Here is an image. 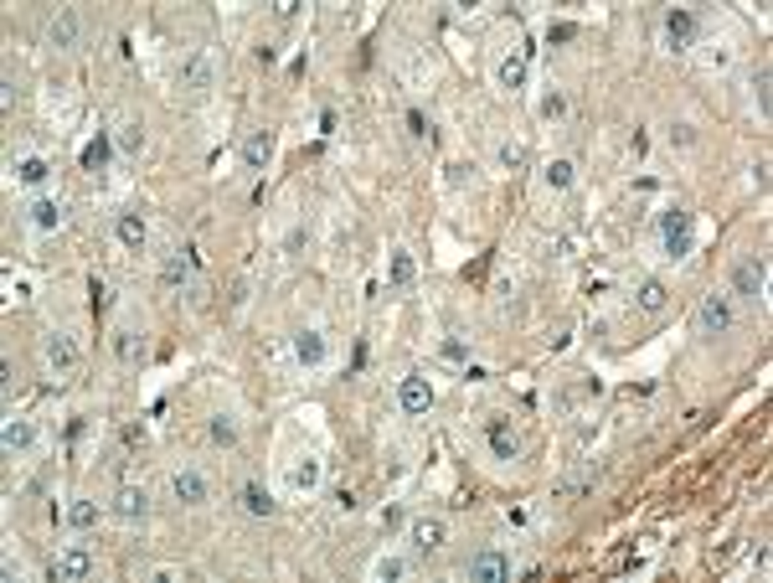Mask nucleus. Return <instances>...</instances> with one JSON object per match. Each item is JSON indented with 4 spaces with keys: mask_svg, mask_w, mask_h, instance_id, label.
<instances>
[{
    "mask_svg": "<svg viewBox=\"0 0 773 583\" xmlns=\"http://www.w3.org/2000/svg\"><path fill=\"white\" fill-rule=\"evenodd\" d=\"M47 176H52V165H47L42 155H27V160L16 165V181H21V186H42Z\"/></svg>",
    "mask_w": 773,
    "mask_h": 583,
    "instance_id": "obj_32",
    "label": "nucleus"
},
{
    "mask_svg": "<svg viewBox=\"0 0 773 583\" xmlns=\"http://www.w3.org/2000/svg\"><path fill=\"white\" fill-rule=\"evenodd\" d=\"M268 155H273V140H268L264 129H253V134L242 140V165H248V171H264Z\"/></svg>",
    "mask_w": 773,
    "mask_h": 583,
    "instance_id": "obj_22",
    "label": "nucleus"
},
{
    "mask_svg": "<svg viewBox=\"0 0 773 583\" xmlns=\"http://www.w3.org/2000/svg\"><path fill=\"white\" fill-rule=\"evenodd\" d=\"M439 357H444V362H470V341H464V336H444V341H439Z\"/></svg>",
    "mask_w": 773,
    "mask_h": 583,
    "instance_id": "obj_35",
    "label": "nucleus"
},
{
    "mask_svg": "<svg viewBox=\"0 0 773 583\" xmlns=\"http://www.w3.org/2000/svg\"><path fill=\"white\" fill-rule=\"evenodd\" d=\"M171 495H176L180 506H202L207 501V475L202 470H176L171 475Z\"/></svg>",
    "mask_w": 773,
    "mask_h": 583,
    "instance_id": "obj_14",
    "label": "nucleus"
},
{
    "mask_svg": "<svg viewBox=\"0 0 773 583\" xmlns=\"http://www.w3.org/2000/svg\"><path fill=\"white\" fill-rule=\"evenodd\" d=\"M27 212H31V222H36V227H47V233H52V227H62V212H67V207H62L57 196H36Z\"/></svg>",
    "mask_w": 773,
    "mask_h": 583,
    "instance_id": "obj_25",
    "label": "nucleus"
},
{
    "mask_svg": "<svg viewBox=\"0 0 773 583\" xmlns=\"http://www.w3.org/2000/svg\"><path fill=\"white\" fill-rule=\"evenodd\" d=\"M732 295H743V300H753V305L769 295V258H763V253L738 258V269H732Z\"/></svg>",
    "mask_w": 773,
    "mask_h": 583,
    "instance_id": "obj_2",
    "label": "nucleus"
},
{
    "mask_svg": "<svg viewBox=\"0 0 773 583\" xmlns=\"http://www.w3.org/2000/svg\"><path fill=\"white\" fill-rule=\"evenodd\" d=\"M140 145H145V124H140V119H124L119 129H114V150L134 155Z\"/></svg>",
    "mask_w": 773,
    "mask_h": 583,
    "instance_id": "obj_30",
    "label": "nucleus"
},
{
    "mask_svg": "<svg viewBox=\"0 0 773 583\" xmlns=\"http://www.w3.org/2000/svg\"><path fill=\"white\" fill-rule=\"evenodd\" d=\"M114 517H119V522H145L149 517L145 486H119V491H114Z\"/></svg>",
    "mask_w": 773,
    "mask_h": 583,
    "instance_id": "obj_12",
    "label": "nucleus"
},
{
    "mask_svg": "<svg viewBox=\"0 0 773 583\" xmlns=\"http://www.w3.org/2000/svg\"><path fill=\"white\" fill-rule=\"evenodd\" d=\"M211 444H238V424H233L227 413H217V418H211Z\"/></svg>",
    "mask_w": 773,
    "mask_h": 583,
    "instance_id": "obj_36",
    "label": "nucleus"
},
{
    "mask_svg": "<svg viewBox=\"0 0 773 583\" xmlns=\"http://www.w3.org/2000/svg\"><path fill=\"white\" fill-rule=\"evenodd\" d=\"M660 243H665V253L670 258H685L691 248H696V222H691V212H665L660 217Z\"/></svg>",
    "mask_w": 773,
    "mask_h": 583,
    "instance_id": "obj_3",
    "label": "nucleus"
},
{
    "mask_svg": "<svg viewBox=\"0 0 773 583\" xmlns=\"http://www.w3.org/2000/svg\"><path fill=\"white\" fill-rule=\"evenodd\" d=\"M52 579L57 583H83V579H93V553L88 548H62L57 557H52Z\"/></svg>",
    "mask_w": 773,
    "mask_h": 583,
    "instance_id": "obj_8",
    "label": "nucleus"
},
{
    "mask_svg": "<svg viewBox=\"0 0 773 583\" xmlns=\"http://www.w3.org/2000/svg\"><path fill=\"white\" fill-rule=\"evenodd\" d=\"M98 517H103V506H98L93 495H73V501H67V526H73V532L98 526Z\"/></svg>",
    "mask_w": 773,
    "mask_h": 583,
    "instance_id": "obj_20",
    "label": "nucleus"
},
{
    "mask_svg": "<svg viewBox=\"0 0 773 583\" xmlns=\"http://www.w3.org/2000/svg\"><path fill=\"white\" fill-rule=\"evenodd\" d=\"M78 362H83V351H78V341H73V336L52 331V336L42 341V367L52 372V377H67V372H78Z\"/></svg>",
    "mask_w": 773,
    "mask_h": 583,
    "instance_id": "obj_4",
    "label": "nucleus"
},
{
    "mask_svg": "<svg viewBox=\"0 0 773 583\" xmlns=\"http://www.w3.org/2000/svg\"><path fill=\"white\" fill-rule=\"evenodd\" d=\"M665 42H670L676 52H685V47L696 42V11H685V5L665 11Z\"/></svg>",
    "mask_w": 773,
    "mask_h": 583,
    "instance_id": "obj_11",
    "label": "nucleus"
},
{
    "mask_svg": "<svg viewBox=\"0 0 773 583\" xmlns=\"http://www.w3.org/2000/svg\"><path fill=\"white\" fill-rule=\"evenodd\" d=\"M634 305L645 310V315H660V310L670 305V289H665V279H639V289H634Z\"/></svg>",
    "mask_w": 773,
    "mask_h": 583,
    "instance_id": "obj_18",
    "label": "nucleus"
},
{
    "mask_svg": "<svg viewBox=\"0 0 773 583\" xmlns=\"http://www.w3.org/2000/svg\"><path fill=\"white\" fill-rule=\"evenodd\" d=\"M284 248H289V253H299V248H310V233H304V227H295V233H289V243H284Z\"/></svg>",
    "mask_w": 773,
    "mask_h": 583,
    "instance_id": "obj_42",
    "label": "nucleus"
},
{
    "mask_svg": "<svg viewBox=\"0 0 773 583\" xmlns=\"http://www.w3.org/2000/svg\"><path fill=\"white\" fill-rule=\"evenodd\" d=\"M541 181L552 186V191H572V181H578V165H572V160H552V165L541 171Z\"/></svg>",
    "mask_w": 773,
    "mask_h": 583,
    "instance_id": "obj_31",
    "label": "nucleus"
},
{
    "mask_svg": "<svg viewBox=\"0 0 773 583\" xmlns=\"http://www.w3.org/2000/svg\"><path fill=\"white\" fill-rule=\"evenodd\" d=\"M31 444H36V424L31 418H5L0 424V449L5 455H27Z\"/></svg>",
    "mask_w": 773,
    "mask_h": 583,
    "instance_id": "obj_13",
    "label": "nucleus"
},
{
    "mask_svg": "<svg viewBox=\"0 0 773 583\" xmlns=\"http://www.w3.org/2000/svg\"><path fill=\"white\" fill-rule=\"evenodd\" d=\"M196 264H202V253H196V248L165 253V258H160V284H165V289H180V284L191 279V269H196Z\"/></svg>",
    "mask_w": 773,
    "mask_h": 583,
    "instance_id": "obj_9",
    "label": "nucleus"
},
{
    "mask_svg": "<svg viewBox=\"0 0 773 583\" xmlns=\"http://www.w3.org/2000/svg\"><path fill=\"white\" fill-rule=\"evenodd\" d=\"M536 114H541V119H563V114H567V93L563 88H547L541 98H536Z\"/></svg>",
    "mask_w": 773,
    "mask_h": 583,
    "instance_id": "obj_33",
    "label": "nucleus"
},
{
    "mask_svg": "<svg viewBox=\"0 0 773 583\" xmlns=\"http://www.w3.org/2000/svg\"><path fill=\"white\" fill-rule=\"evenodd\" d=\"M211 83H217V62H211V52L207 47H191V52L180 58V88L207 93Z\"/></svg>",
    "mask_w": 773,
    "mask_h": 583,
    "instance_id": "obj_5",
    "label": "nucleus"
},
{
    "mask_svg": "<svg viewBox=\"0 0 773 583\" xmlns=\"http://www.w3.org/2000/svg\"><path fill=\"white\" fill-rule=\"evenodd\" d=\"M397 408L413 413V418H423V413L433 408V382H428L423 372H408V377L397 382Z\"/></svg>",
    "mask_w": 773,
    "mask_h": 583,
    "instance_id": "obj_7",
    "label": "nucleus"
},
{
    "mask_svg": "<svg viewBox=\"0 0 773 583\" xmlns=\"http://www.w3.org/2000/svg\"><path fill=\"white\" fill-rule=\"evenodd\" d=\"M495 155H501V165H506V171H521V165H526V150H521L516 140H506V145H501Z\"/></svg>",
    "mask_w": 773,
    "mask_h": 583,
    "instance_id": "obj_38",
    "label": "nucleus"
},
{
    "mask_svg": "<svg viewBox=\"0 0 773 583\" xmlns=\"http://www.w3.org/2000/svg\"><path fill=\"white\" fill-rule=\"evenodd\" d=\"M88 295H93V310H103V305H109V284H103L98 274L88 279Z\"/></svg>",
    "mask_w": 773,
    "mask_h": 583,
    "instance_id": "obj_39",
    "label": "nucleus"
},
{
    "mask_svg": "<svg viewBox=\"0 0 773 583\" xmlns=\"http://www.w3.org/2000/svg\"><path fill=\"white\" fill-rule=\"evenodd\" d=\"M495 83H501V88H510V93H516V88H521V83H526V58H521V52H510V58L501 62V67H495Z\"/></svg>",
    "mask_w": 773,
    "mask_h": 583,
    "instance_id": "obj_29",
    "label": "nucleus"
},
{
    "mask_svg": "<svg viewBox=\"0 0 773 583\" xmlns=\"http://www.w3.org/2000/svg\"><path fill=\"white\" fill-rule=\"evenodd\" d=\"M238 506L248 511V517H264V522L273 517V495H268L258 480H242V486H238Z\"/></svg>",
    "mask_w": 773,
    "mask_h": 583,
    "instance_id": "obj_16",
    "label": "nucleus"
},
{
    "mask_svg": "<svg viewBox=\"0 0 773 583\" xmlns=\"http://www.w3.org/2000/svg\"><path fill=\"white\" fill-rule=\"evenodd\" d=\"M464 579L470 583H510V557L501 548H485L464 563Z\"/></svg>",
    "mask_w": 773,
    "mask_h": 583,
    "instance_id": "obj_6",
    "label": "nucleus"
},
{
    "mask_svg": "<svg viewBox=\"0 0 773 583\" xmlns=\"http://www.w3.org/2000/svg\"><path fill=\"white\" fill-rule=\"evenodd\" d=\"M413 279H417V264H413V253H402V248H397V253L386 258V284H392V289H408Z\"/></svg>",
    "mask_w": 773,
    "mask_h": 583,
    "instance_id": "obj_24",
    "label": "nucleus"
},
{
    "mask_svg": "<svg viewBox=\"0 0 773 583\" xmlns=\"http://www.w3.org/2000/svg\"><path fill=\"white\" fill-rule=\"evenodd\" d=\"M392 526H402V511H397V506H386V511H382V532H392Z\"/></svg>",
    "mask_w": 773,
    "mask_h": 583,
    "instance_id": "obj_43",
    "label": "nucleus"
},
{
    "mask_svg": "<svg viewBox=\"0 0 773 583\" xmlns=\"http://www.w3.org/2000/svg\"><path fill=\"white\" fill-rule=\"evenodd\" d=\"M402 573H408V563H402V557H392V553H382L377 563H371V579H382V583L402 579Z\"/></svg>",
    "mask_w": 773,
    "mask_h": 583,
    "instance_id": "obj_34",
    "label": "nucleus"
},
{
    "mask_svg": "<svg viewBox=\"0 0 773 583\" xmlns=\"http://www.w3.org/2000/svg\"><path fill=\"white\" fill-rule=\"evenodd\" d=\"M747 93H753V104H758V114H769L773 109V67L763 62L753 78H747Z\"/></svg>",
    "mask_w": 773,
    "mask_h": 583,
    "instance_id": "obj_27",
    "label": "nucleus"
},
{
    "mask_svg": "<svg viewBox=\"0 0 773 583\" xmlns=\"http://www.w3.org/2000/svg\"><path fill=\"white\" fill-rule=\"evenodd\" d=\"M289 486L310 495L315 486H320V460H315V455H304V460H295V464H289Z\"/></svg>",
    "mask_w": 773,
    "mask_h": 583,
    "instance_id": "obj_26",
    "label": "nucleus"
},
{
    "mask_svg": "<svg viewBox=\"0 0 773 583\" xmlns=\"http://www.w3.org/2000/svg\"><path fill=\"white\" fill-rule=\"evenodd\" d=\"M109 155H114V140H109V134H93L78 160H83V171H103V165H109Z\"/></svg>",
    "mask_w": 773,
    "mask_h": 583,
    "instance_id": "obj_28",
    "label": "nucleus"
},
{
    "mask_svg": "<svg viewBox=\"0 0 773 583\" xmlns=\"http://www.w3.org/2000/svg\"><path fill=\"white\" fill-rule=\"evenodd\" d=\"M572 36H578V27H572V21H557V27L547 31V42H572Z\"/></svg>",
    "mask_w": 773,
    "mask_h": 583,
    "instance_id": "obj_40",
    "label": "nucleus"
},
{
    "mask_svg": "<svg viewBox=\"0 0 773 583\" xmlns=\"http://www.w3.org/2000/svg\"><path fill=\"white\" fill-rule=\"evenodd\" d=\"M408 537H413L417 553H439V548L448 542V526H444V517H417V522L408 526Z\"/></svg>",
    "mask_w": 773,
    "mask_h": 583,
    "instance_id": "obj_10",
    "label": "nucleus"
},
{
    "mask_svg": "<svg viewBox=\"0 0 773 583\" xmlns=\"http://www.w3.org/2000/svg\"><path fill=\"white\" fill-rule=\"evenodd\" d=\"M470 171H475V165H448V186H464V181H470Z\"/></svg>",
    "mask_w": 773,
    "mask_h": 583,
    "instance_id": "obj_41",
    "label": "nucleus"
},
{
    "mask_svg": "<svg viewBox=\"0 0 773 583\" xmlns=\"http://www.w3.org/2000/svg\"><path fill=\"white\" fill-rule=\"evenodd\" d=\"M732 320H738V305H732V295H707L701 300V310H696V336H727L732 331Z\"/></svg>",
    "mask_w": 773,
    "mask_h": 583,
    "instance_id": "obj_1",
    "label": "nucleus"
},
{
    "mask_svg": "<svg viewBox=\"0 0 773 583\" xmlns=\"http://www.w3.org/2000/svg\"><path fill=\"white\" fill-rule=\"evenodd\" d=\"M114 357H119L124 367H140V362H145V336L129 331V326H119V331H114Z\"/></svg>",
    "mask_w": 773,
    "mask_h": 583,
    "instance_id": "obj_21",
    "label": "nucleus"
},
{
    "mask_svg": "<svg viewBox=\"0 0 773 583\" xmlns=\"http://www.w3.org/2000/svg\"><path fill=\"white\" fill-rule=\"evenodd\" d=\"M114 233H119V243L129 248V253H140V248L149 243V227H145V217H140V212H119Z\"/></svg>",
    "mask_w": 773,
    "mask_h": 583,
    "instance_id": "obj_17",
    "label": "nucleus"
},
{
    "mask_svg": "<svg viewBox=\"0 0 773 583\" xmlns=\"http://www.w3.org/2000/svg\"><path fill=\"white\" fill-rule=\"evenodd\" d=\"M295 357H299V367H320V362L330 357L325 336H320V331H299V336H295Z\"/></svg>",
    "mask_w": 773,
    "mask_h": 583,
    "instance_id": "obj_19",
    "label": "nucleus"
},
{
    "mask_svg": "<svg viewBox=\"0 0 773 583\" xmlns=\"http://www.w3.org/2000/svg\"><path fill=\"white\" fill-rule=\"evenodd\" d=\"M78 31H83V21H78V11L67 5V11H57V16H52V27H47V42H52L57 52H67V47L78 42Z\"/></svg>",
    "mask_w": 773,
    "mask_h": 583,
    "instance_id": "obj_15",
    "label": "nucleus"
},
{
    "mask_svg": "<svg viewBox=\"0 0 773 583\" xmlns=\"http://www.w3.org/2000/svg\"><path fill=\"white\" fill-rule=\"evenodd\" d=\"M490 449H495V460H516L521 455V439H516V429H510L506 418L490 424Z\"/></svg>",
    "mask_w": 773,
    "mask_h": 583,
    "instance_id": "obj_23",
    "label": "nucleus"
},
{
    "mask_svg": "<svg viewBox=\"0 0 773 583\" xmlns=\"http://www.w3.org/2000/svg\"><path fill=\"white\" fill-rule=\"evenodd\" d=\"M408 134H413V140H433V124H428L423 109H408Z\"/></svg>",
    "mask_w": 773,
    "mask_h": 583,
    "instance_id": "obj_37",
    "label": "nucleus"
}]
</instances>
